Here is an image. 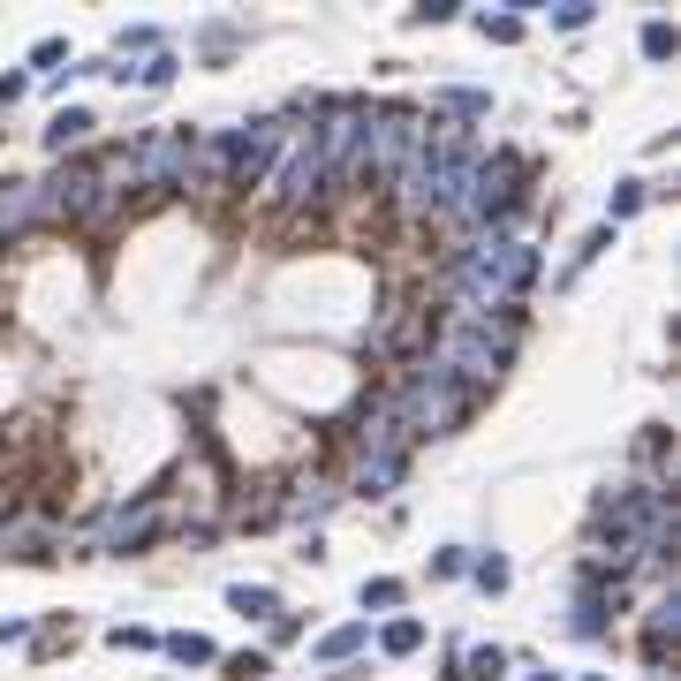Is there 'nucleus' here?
I'll return each instance as SVG.
<instances>
[{
    "label": "nucleus",
    "mask_w": 681,
    "mask_h": 681,
    "mask_svg": "<svg viewBox=\"0 0 681 681\" xmlns=\"http://www.w3.org/2000/svg\"><path fill=\"white\" fill-rule=\"evenodd\" d=\"M417 152H424V114H417V107H379V114L363 122V145H356L348 182H356V189H394Z\"/></svg>",
    "instance_id": "2"
},
{
    "label": "nucleus",
    "mask_w": 681,
    "mask_h": 681,
    "mask_svg": "<svg viewBox=\"0 0 681 681\" xmlns=\"http://www.w3.org/2000/svg\"><path fill=\"white\" fill-rule=\"evenodd\" d=\"M530 681H560V674H530Z\"/></svg>",
    "instance_id": "20"
},
{
    "label": "nucleus",
    "mask_w": 681,
    "mask_h": 681,
    "mask_svg": "<svg viewBox=\"0 0 681 681\" xmlns=\"http://www.w3.org/2000/svg\"><path fill=\"white\" fill-rule=\"evenodd\" d=\"M38 220V182H0V243Z\"/></svg>",
    "instance_id": "8"
},
{
    "label": "nucleus",
    "mask_w": 681,
    "mask_h": 681,
    "mask_svg": "<svg viewBox=\"0 0 681 681\" xmlns=\"http://www.w3.org/2000/svg\"><path fill=\"white\" fill-rule=\"evenodd\" d=\"M189 129H160V137H145L137 152H129V174H137V189H189Z\"/></svg>",
    "instance_id": "5"
},
{
    "label": "nucleus",
    "mask_w": 681,
    "mask_h": 681,
    "mask_svg": "<svg viewBox=\"0 0 681 681\" xmlns=\"http://www.w3.org/2000/svg\"><path fill=\"white\" fill-rule=\"evenodd\" d=\"M568 629H575V636H598V629H606V591H598V583L575 598V621H568Z\"/></svg>",
    "instance_id": "10"
},
{
    "label": "nucleus",
    "mask_w": 681,
    "mask_h": 681,
    "mask_svg": "<svg viewBox=\"0 0 681 681\" xmlns=\"http://www.w3.org/2000/svg\"><path fill=\"white\" fill-rule=\"evenodd\" d=\"M281 152H288V122H250V129H227V189H265Z\"/></svg>",
    "instance_id": "4"
},
{
    "label": "nucleus",
    "mask_w": 681,
    "mask_h": 681,
    "mask_svg": "<svg viewBox=\"0 0 681 681\" xmlns=\"http://www.w3.org/2000/svg\"><path fill=\"white\" fill-rule=\"evenodd\" d=\"M356 644H363V621H348V629H334V636H326V644H319V652H326V659H348V652H356Z\"/></svg>",
    "instance_id": "13"
},
{
    "label": "nucleus",
    "mask_w": 681,
    "mask_h": 681,
    "mask_svg": "<svg viewBox=\"0 0 681 681\" xmlns=\"http://www.w3.org/2000/svg\"><path fill=\"white\" fill-rule=\"evenodd\" d=\"M168 652L182 667H212V644H205V636H168Z\"/></svg>",
    "instance_id": "12"
},
{
    "label": "nucleus",
    "mask_w": 681,
    "mask_h": 681,
    "mask_svg": "<svg viewBox=\"0 0 681 681\" xmlns=\"http://www.w3.org/2000/svg\"><path fill=\"white\" fill-rule=\"evenodd\" d=\"M363 606H401V583H386V575H379V583H363Z\"/></svg>",
    "instance_id": "17"
},
{
    "label": "nucleus",
    "mask_w": 681,
    "mask_h": 681,
    "mask_svg": "<svg viewBox=\"0 0 681 681\" xmlns=\"http://www.w3.org/2000/svg\"><path fill=\"white\" fill-rule=\"evenodd\" d=\"M160 522H168V500H160V493H145L137 508H114V515H107L99 545H107V553H137V545H152V537H160Z\"/></svg>",
    "instance_id": "7"
},
{
    "label": "nucleus",
    "mask_w": 681,
    "mask_h": 681,
    "mask_svg": "<svg viewBox=\"0 0 681 681\" xmlns=\"http://www.w3.org/2000/svg\"><path fill=\"white\" fill-rule=\"evenodd\" d=\"M386 401H394L409 447H417V439H439V432H455V424H470V409H478V394H470L462 379H447L432 356H409V371L386 386Z\"/></svg>",
    "instance_id": "1"
},
{
    "label": "nucleus",
    "mask_w": 681,
    "mask_h": 681,
    "mask_svg": "<svg viewBox=\"0 0 681 681\" xmlns=\"http://www.w3.org/2000/svg\"><path fill=\"white\" fill-rule=\"evenodd\" d=\"M227 674H235V681H258V674H273V667H265L258 652H243V659H227Z\"/></svg>",
    "instance_id": "18"
},
{
    "label": "nucleus",
    "mask_w": 681,
    "mask_h": 681,
    "mask_svg": "<svg viewBox=\"0 0 681 681\" xmlns=\"http://www.w3.org/2000/svg\"><path fill=\"white\" fill-rule=\"evenodd\" d=\"M235 614H273V591H258V583H235Z\"/></svg>",
    "instance_id": "15"
},
{
    "label": "nucleus",
    "mask_w": 681,
    "mask_h": 681,
    "mask_svg": "<svg viewBox=\"0 0 681 681\" xmlns=\"http://www.w3.org/2000/svg\"><path fill=\"white\" fill-rule=\"evenodd\" d=\"M326 508H334V485H326V478H304L273 515H326Z\"/></svg>",
    "instance_id": "9"
},
{
    "label": "nucleus",
    "mask_w": 681,
    "mask_h": 681,
    "mask_svg": "<svg viewBox=\"0 0 681 681\" xmlns=\"http://www.w3.org/2000/svg\"><path fill=\"white\" fill-rule=\"evenodd\" d=\"M470 674H478V681H500V674H508V659H500V652H478V659H470Z\"/></svg>",
    "instance_id": "19"
},
{
    "label": "nucleus",
    "mask_w": 681,
    "mask_h": 681,
    "mask_svg": "<svg viewBox=\"0 0 681 681\" xmlns=\"http://www.w3.org/2000/svg\"><path fill=\"white\" fill-rule=\"evenodd\" d=\"M644 53L667 61V53H674V23H644Z\"/></svg>",
    "instance_id": "14"
},
{
    "label": "nucleus",
    "mask_w": 681,
    "mask_h": 681,
    "mask_svg": "<svg viewBox=\"0 0 681 681\" xmlns=\"http://www.w3.org/2000/svg\"><path fill=\"white\" fill-rule=\"evenodd\" d=\"M38 220L53 227H99V182H91V160H61V168L38 182Z\"/></svg>",
    "instance_id": "3"
},
{
    "label": "nucleus",
    "mask_w": 681,
    "mask_h": 681,
    "mask_svg": "<svg viewBox=\"0 0 681 681\" xmlns=\"http://www.w3.org/2000/svg\"><path fill=\"white\" fill-rule=\"evenodd\" d=\"M417 644H424L417 621H394V629H386V652H417Z\"/></svg>",
    "instance_id": "16"
},
{
    "label": "nucleus",
    "mask_w": 681,
    "mask_h": 681,
    "mask_svg": "<svg viewBox=\"0 0 681 681\" xmlns=\"http://www.w3.org/2000/svg\"><path fill=\"white\" fill-rule=\"evenodd\" d=\"M273 197H281V205H319V197H326V168H319V152H311V129H288V160L273 174Z\"/></svg>",
    "instance_id": "6"
},
{
    "label": "nucleus",
    "mask_w": 681,
    "mask_h": 681,
    "mask_svg": "<svg viewBox=\"0 0 681 681\" xmlns=\"http://www.w3.org/2000/svg\"><path fill=\"white\" fill-rule=\"evenodd\" d=\"M84 129H91V114H84V107H69V114H53V129H46V137H53V152H69Z\"/></svg>",
    "instance_id": "11"
}]
</instances>
